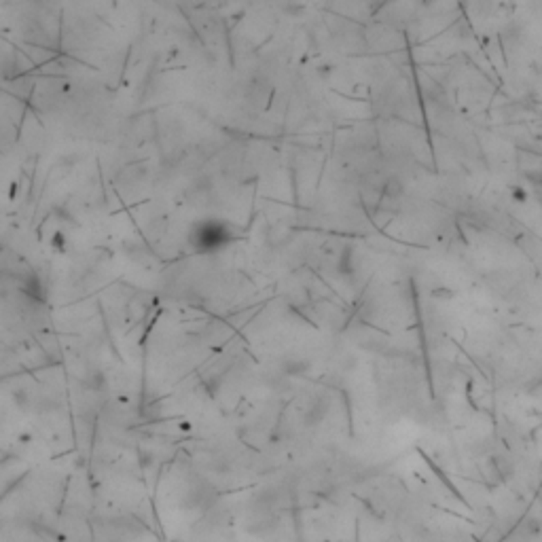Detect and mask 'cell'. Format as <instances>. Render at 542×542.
I'll return each instance as SVG.
<instances>
[{
	"label": "cell",
	"mask_w": 542,
	"mask_h": 542,
	"mask_svg": "<svg viewBox=\"0 0 542 542\" xmlns=\"http://www.w3.org/2000/svg\"><path fill=\"white\" fill-rule=\"evenodd\" d=\"M511 195H513V200H515L517 204H528V200H530L528 188H525V186H521V184H515V186H511Z\"/></svg>",
	"instance_id": "6da1fadb"
},
{
	"label": "cell",
	"mask_w": 542,
	"mask_h": 542,
	"mask_svg": "<svg viewBox=\"0 0 542 542\" xmlns=\"http://www.w3.org/2000/svg\"><path fill=\"white\" fill-rule=\"evenodd\" d=\"M525 178H528L530 184L542 188V168H538V170H534V172H525Z\"/></svg>",
	"instance_id": "7a4b0ae2"
}]
</instances>
